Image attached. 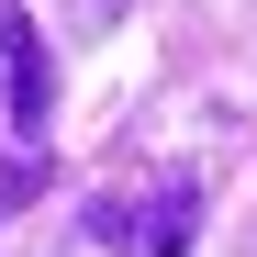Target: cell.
Returning a JSON list of instances; mask_svg holds the SVG:
<instances>
[{
    "mask_svg": "<svg viewBox=\"0 0 257 257\" xmlns=\"http://www.w3.org/2000/svg\"><path fill=\"white\" fill-rule=\"evenodd\" d=\"M0 78H12V135H23V146H45L56 67H45V34H34V12H0Z\"/></svg>",
    "mask_w": 257,
    "mask_h": 257,
    "instance_id": "obj_1",
    "label": "cell"
},
{
    "mask_svg": "<svg viewBox=\"0 0 257 257\" xmlns=\"http://www.w3.org/2000/svg\"><path fill=\"white\" fill-rule=\"evenodd\" d=\"M190 224H201V190H190V179H179V190H157V212H123V201L90 212V235H101V246H135V257H179Z\"/></svg>",
    "mask_w": 257,
    "mask_h": 257,
    "instance_id": "obj_2",
    "label": "cell"
},
{
    "mask_svg": "<svg viewBox=\"0 0 257 257\" xmlns=\"http://www.w3.org/2000/svg\"><path fill=\"white\" fill-rule=\"evenodd\" d=\"M78 12H90V23H112V12H123V0H78Z\"/></svg>",
    "mask_w": 257,
    "mask_h": 257,
    "instance_id": "obj_3",
    "label": "cell"
}]
</instances>
